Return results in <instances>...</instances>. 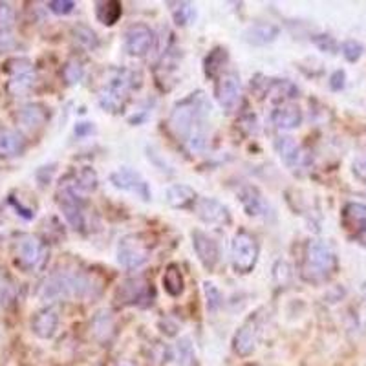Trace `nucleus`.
Returning <instances> with one entry per match:
<instances>
[{
	"mask_svg": "<svg viewBox=\"0 0 366 366\" xmlns=\"http://www.w3.org/2000/svg\"><path fill=\"white\" fill-rule=\"evenodd\" d=\"M211 103L203 92L185 97L174 106L169 117V126L178 140L189 143L191 150H202L207 141V117Z\"/></svg>",
	"mask_w": 366,
	"mask_h": 366,
	"instance_id": "1",
	"label": "nucleus"
},
{
	"mask_svg": "<svg viewBox=\"0 0 366 366\" xmlns=\"http://www.w3.org/2000/svg\"><path fill=\"white\" fill-rule=\"evenodd\" d=\"M337 271V256L323 240H309L304 249V261L300 273L306 282L312 284H323L332 279V274Z\"/></svg>",
	"mask_w": 366,
	"mask_h": 366,
	"instance_id": "2",
	"label": "nucleus"
},
{
	"mask_svg": "<svg viewBox=\"0 0 366 366\" xmlns=\"http://www.w3.org/2000/svg\"><path fill=\"white\" fill-rule=\"evenodd\" d=\"M94 295V282L81 273H55L44 280L39 289L43 300L85 299Z\"/></svg>",
	"mask_w": 366,
	"mask_h": 366,
	"instance_id": "3",
	"label": "nucleus"
},
{
	"mask_svg": "<svg viewBox=\"0 0 366 366\" xmlns=\"http://www.w3.org/2000/svg\"><path fill=\"white\" fill-rule=\"evenodd\" d=\"M258 242L246 231L236 233L231 244V262L236 273L247 274L255 270L258 261Z\"/></svg>",
	"mask_w": 366,
	"mask_h": 366,
	"instance_id": "4",
	"label": "nucleus"
},
{
	"mask_svg": "<svg viewBox=\"0 0 366 366\" xmlns=\"http://www.w3.org/2000/svg\"><path fill=\"white\" fill-rule=\"evenodd\" d=\"M150 258V244L143 235H126L117 246V262L126 270L141 268Z\"/></svg>",
	"mask_w": 366,
	"mask_h": 366,
	"instance_id": "5",
	"label": "nucleus"
},
{
	"mask_svg": "<svg viewBox=\"0 0 366 366\" xmlns=\"http://www.w3.org/2000/svg\"><path fill=\"white\" fill-rule=\"evenodd\" d=\"M44 256H46V247H44V244L37 236L24 235L17 240V246H15V258H17V264H19L22 270L29 271L39 268L44 262Z\"/></svg>",
	"mask_w": 366,
	"mask_h": 366,
	"instance_id": "6",
	"label": "nucleus"
},
{
	"mask_svg": "<svg viewBox=\"0 0 366 366\" xmlns=\"http://www.w3.org/2000/svg\"><path fill=\"white\" fill-rule=\"evenodd\" d=\"M110 182L116 189H121V191L136 194V196L141 198L143 202H149L150 198H152L149 183L141 178L140 173H136V170L129 169V167H121V169H117L116 173H112Z\"/></svg>",
	"mask_w": 366,
	"mask_h": 366,
	"instance_id": "7",
	"label": "nucleus"
},
{
	"mask_svg": "<svg viewBox=\"0 0 366 366\" xmlns=\"http://www.w3.org/2000/svg\"><path fill=\"white\" fill-rule=\"evenodd\" d=\"M152 284L147 280L138 277V279H126L123 284L117 288L116 299L123 306H143L149 302L150 295H152Z\"/></svg>",
	"mask_w": 366,
	"mask_h": 366,
	"instance_id": "8",
	"label": "nucleus"
},
{
	"mask_svg": "<svg viewBox=\"0 0 366 366\" xmlns=\"http://www.w3.org/2000/svg\"><path fill=\"white\" fill-rule=\"evenodd\" d=\"M154 31L147 24H132L125 34V50L134 57H143L154 46Z\"/></svg>",
	"mask_w": 366,
	"mask_h": 366,
	"instance_id": "9",
	"label": "nucleus"
},
{
	"mask_svg": "<svg viewBox=\"0 0 366 366\" xmlns=\"http://www.w3.org/2000/svg\"><path fill=\"white\" fill-rule=\"evenodd\" d=\"M193 247L196 251L198 261L202 262L205 270L212 271L217 268L220 262V246L212 236L196 229V231H193Z\"/></svg>",
	"mask_w": 366,
	"mask_h": 366,
	"instance_id": "10",
	"label": "nucleus"
},
{
	"mask_svg": "<svg viewBox=\"0 0 366 366\" xmlns=\"http://www.w3.org/2000/svg\"><path fill=\"white\" fill-rule=\"evenodd\" d=\"M198 218L207 226H229L231 224V212L214 198H200L196 202Z\"/></svg>",
	"mask_w": 366,
	"mask_h": 366,
	"instance_id": "11",
	"label": "nucleus"
},
{
	"mask_svg": "<svg viewBox=\"0 0 366 366\" xmlns=\"http://www.w3.org/2000/svg\"><path fill=\"white\" fill-rule=\"evenodd\" d=\"M59 205H61V211H63L64 218L68 220V224L73 227V229H79L81 231L85 227V203L79 198L78 193H73L72 189L64 187L61 193H59Z\"/></svg>",
	"mask_w": 366,
	"mask_h": 366,
	"instance_id": "12",
	"label": "nucleus"
},
{
	"mask_svg": "<svg viewBox=\"0 0 366 366\" xmlns=\"http://www.w3.org/2000/svg\"><path fill=\"white\" fill-rule=\"evenodd\" d=\"M214 94H217V99L222 108L233 110L238 105V101H240V78L236 73H226V75H222V78L218 79L217 92Z\"/></svg>",
	"mask_w": 366,
	"mask_h": 366,
	"instance_id": "13",
	"label": "nucleus"
},
{
	"mask_svg": "<svg viewBox=\"0 0 366 366\" xmlns=\"http://www.w3.org/2000/svg\"><path fill=\"white\" fill-rule=\"evenodd\" d=\"M238 196H240L242 207H244V211H246L249 217L265 218L271 212L270 203H268V200L264 198V194L256 187H253V185H244V187L238 191Z\"/></svg>",
	"mask_w": 366,
	"mask_h": 366,
	"instance_id": "14",
	"label": "nucleus"
},
{
	"mask_svg": "<svg viewBox=\"0 0 366 366\" xmlns=\"http://www.w3.org/2000/svg\"><path fill=\"white\" fill-rule=\"evenodd\" d=\"M274 149L288 169H299L306 161V152L293 138H279L274 141Z\"/></svg>",
	"mask_w": 366,
	"mask_h": 366,
	"instance_id": "15",
	"label": "nucleus"
},
{
	"mask_svg": "<svg viewBox=\"0 0 366 366\" xmlns=\"http://www.w3.org/2000/svg\"><path fill=\"white\" fill-rule=\"evenodd\" d=\"M256 342H258V337H256V324L251 319V321L242 324L240 330L235 333V337H233V350H235L236 356L249 357L256 350Z\"/></svg>",
	"mask_w": 366,
	"mask_h": 366,
	"instance_id": "16",
	"label": "nucleus"
},
{
	"mask_svg": "<svg viewBox=\"0 0 366 366\" xmlns=\"http://www.w3.org/2000/svg\"><path fill=\"white\" fill-rule=\"evenodd\" d=\"M59 314L53 308H44L31 319V332L41 339H52L57 332Z\"/></svg>",
	"mask_w": 366,
	"mask_h": 366,
	"instance_id": "17",
	"label": "nucleus"
},
{
	"mask_svg": "<svg viewBox=\"0 0 366 366\" xmlns=\"http://www.w3.org/2000/svg\"><path fill=\"white\" fill-rule=\"evenodd\" d=\"M280 28L273 22H256L244 31V41L253 46H265V44L277 41Z\"/></svg>",
	"mask_w": 366,
	"mask_h": 366,
	"instance_id": "18",
	"label": "nucleus"
},
{
	"mask_svg": "<svg viewBox=\"0 0 366 366\" xmlns=\"http://www.w3.org/2000/svg\"><path fill=\"white\" fill-rule=\"evenodd\" d=\"M26 149V140L13 129H0V158H15Z\"/></svg>",
	"mask_w": 366,
	"mask_h": 366,
	"instance_id": "19",
	"label": "nucleus"
},
{
	"mask_svg": "<svg viewBox=\"0 0 366 366\" xmlns=\"http://www.w3.org/2000/svg\"><path fill=\"white\" fill-rule=\"evenodd\" d=\"M271 119L280 131H293L302 123V110L297 105H282L273 112Z\"/></svg>",
	"mask_w": 366,
	"mask_h": 366,
	"instance_id": "20",
	"label": "nucleus"
},
{
	"mask_svg": "<svg viewBox=\"0 0 366 366\" xmlns=\"http://www.w3.org/2000/svg\"><path fill=\"white\" fill-rule=\"evenodd\" d=\"M17 119L26 129H39L48 121V110H46V106L39 105V103H29L20 108Z\"/></svg>",
	"mask_w": 366,
	"mask_h": 366,
	"instance_id": "21",
	"label": "nucleus"
},
{
	"mask_svg": "<svg viewBox=\"0 0 366 366\" xmlns=\"http://www.w3.org/2000/svg\"><path fill=\"white\" fill-rule=\"evenodd\" d=\"M167 202L174 209H187L198 202L196 191L193 187H189V185H183V183L170 185L167 189Z\"/></svg>",
	"mask_w": 366,
	"mask_h": 366,
	"instance_id": "22",
	"label": "nucleus"
},
{
	"mask_svg": "<svg viewBox=\"0 0 366 366\" xmlns=\"http://www.w3.org/2000/svg\"><path fill=\"white\" fill-rule=\"evenodd\" d=\"M342 222L348 229H353V231H363L366 229V205L365 203H356L350 202L344 205V211H342Z\"/></svg>",
	"mask_w": 366,
	"mask_h": 366,
	"instance_id": "23",
	"label": "nucleus"
},
{
	"mask_svg": "<svg viewBox=\"0 0 366 366\" xmlns=\"http://www.w3.org/2000/svg\"><path fill=\"white\" fill-rule=\"evenodd\" d=\"M123 13V6L117 0H106V2H99L96 10L97 20L105 26H114L117 20L121 19Z\"/></svg>",
	"mask_w": 366,
	"mask_h": 366,
	"instance_id": "24",
	"label": "nucleus"
},
{
	"mask_svg": "<svg viewBox=\"0 0 366 366\" xmlns=\"http://www.w3.org/2000/svg\"><path fill=\"white\" fill-rule=\"evenodd\" d=\"M227 59H229V53L226 48H214L212 52H209V55L203 61V70H205V75L211 79L218 78L222 73L224 66H226Z\"/></svg>",
	"mask_w": 366,
	"mask_h": 366,
	"instance_id": "25",
	"label": "nucleus"
},
{
	"mask_svg": "<svg viewBox=\"0 0 366 366\" xmlns=\"http://www.w3.org/2000/svg\"><path fill=\"white\" fill-rule=\"evenodd\" d=\"M163 288L170 297H180L185 289V280H183L182 270L180 265L170 264L163 274Z\"/></svg>",
	"mask_w": 366,
	"mask_h": 366,
	"instance_id": "26",
	"label": "nucleus"
},
{
	"mask_svg": "<svg viewBox=\"0 0 366 366\" xmlns=\"http://www.w3.org/2000/svg\"><path fill=\"white\" fill-rule=\"evenodd\" d=\"M97 187V174L92 169H81L75 174V182H73L72 189L73 193H90V191H96Z\"/></svg>",
	"mask_w": 366,
	"mask_h": 366,
	"instance_id": "27",
	"label": "nucleus"
},
{
	"mask_svg": "<svg viewBox=\"0 0 366 366\" xmlns=\"http://www.w3.org/2000/svg\"><path fill=\"white\" fill-rule=\"evenodd\" d=\"M173 8V19L178 26H189L196 19V8L191 2H178V4H170Z\"/></svg>",
	"mask_w": 366,
	"mask_h": 366,
	"instance_id": "28",
	"label": "nucleus"
},
{
	"mask_svg": "<svg viewBox=\"0 0 366 366\" xmlns=\"http://www.w3.org/2000/svg\"><path fill=\"white\" fill-rule=\"evenodd\" d=\"M92 330H94V335L99 341H106V339L110 337L112 330H114V321H112L110 314L108 312L97 314V317L94 319V324H92Z\"/></svg>",
	"mask_w": 366,
	"mask_h": 366,
	"instance_id": "29",
	"label": "nucleus"
},
{
	"mask_svg": "<svg viewBox=\"0 0 366 366\" xmlns=\"http://www.w3.org/2000/svg\"><path fill=\"white\" fill-rule=\"evenodd\" d=\"M73 31V39L78 41L79 44H82L85 48L88 50H96L99 46V41H97L96 31L85 24H78L72 29Z\"/></svg>",
	"mask_w": 366,
	"mask_h": 366,
	"instance_id": "30",
	"label": "nucleus"
},
{
	"mask_svg": "<svg viewBox=\"0 0 366 366\" xmlns=\"http://www.w3.org/2000/svg\"><path fill=\"white\" fill-rule=\"evenodd\" d=\"M4 72L10 73L11 78H19V75H26V73H34V64L26 57H13L6 61Z\"/></svg>",
	"mask_w": 366,
	"mask_h": 366,
	"instance_id": "31",
	"label": "nucleus"
},
{
	"mask_svg": "<svg viewBox=\"0 0 366 366\" xmlns=\"http://www.w3.org/2000/svg\"><path fill=\"white\" fill-rule=\"evenodd\" d=\"M35 85V73H26V75H19V78H11L8 81V92L11 96H22Z\"/></svg>",
	"mask_w": 366,
	"mask_h": 366,
	"instance_id": "32",
	"label": "nucleus"
},
{
	"mask_svg": "<svg viewBox=\"0 0 366 366\" xmlns=\"http://www.w3.org/2000/svg\"><path fill=\"white\" fill-rule=\"evenodd\" d=\"M203 293H205V300H207V309L211 314L218 312L224 304L222 291L212 284V282H203Z\"/></svg>",
	"mask_w": 366,
	"mask_h": 366,
	"instance_id": "33",
	"label": "nucleus"
},
{
	"mask_svg": "<svg viewBox=\"0 0 366 366\" xmlns=\"http://www.w3.org/2000/svg\"><path fill=\"white\" fill-rule=\"evenodd\" d=\"M82 75H85V68L78 59H70L63 66V79L66 81V85H78V82H81Z\"/></svg>",
	"mask_w": 366,
	"mask_h": 366,
	"instance_id": "34",
	"label": "nucleus"
},
{
	"mask_svg": "<svg viewBox=\"0 0 366 366\" xmlns=\"http://www.w3.org/2000/svg\"><path fill=\"white\" fill-rule=\"evenodd\" d=\"M363 52H365V46H363L359 41H346V43L342 44V55L346 59L348 63H357L359 59H361Z\"/></svg>",
	"mask_w": 366,
	"mask_h": 366,
	"instance_id": "35",
	"label": "nucleus"
},
{
	"mask_svg": "<svg viewBox=\"0 0 366 366\" xmlns=\"http://www.w3.org/2000/svg\"><path fill=\"white\" fill-rule=\"evenodd\" d=\"M176 350H178V359H180V363H182V366L193 365L196 357H194L193 344H191V341H189V339H182V341L178 342Z\"/></svg>",
	"mask_w": 366,
	"mask_h": 366,
	"instance_id": "36",
	"label": "nucleus"
},
{
	"mask_svg": "<svg viewBox=\"0 0 366 366\" xmlns=\"http://www.w3.org/2000/svg\"><path fill=\"white\" fill-rule=\"evenodd\" d=\"M15 22V10L10 2H0V31L10 29Z\"/></svg>",
	"mask_w": 366,
	"mask_h": 366,
	"instance_id": "37",
	"label": "nucleus"
},
{
	"mask_svg": "<svg viewBox=\"0 0 366 366\" xmlns=\"http://www.w3.org/2000/svg\"><path fill=\"white\" fill-rule=\"evenodd\" d=\"M314 43L321 52H326V53L337 52V41L333 39L332 35H315Z\"/></svg>",
	"mask_w": 366,
	"mask_h": 366,
	"instance_id": "38",
	"label": "nucleus"
},
{
	"mask_svg": "<svg viewBox=\"0 0 366 366\" xmlns=\"http://www.w3.org/2000/svg\"><path fill=\"white\" fill-rule=\"evenodd\" d=\"M48 8L55 15H70L75 10V2H72V0H53V2H48Z\"/></svg>",
	"mask_w": 366,
	"mask_h": 366,
	"instance_id": "39",
	"label": "nucleus"
},
{
	"mask_svg": "<svg viewBox=\"0 0 366 366\" xmlns=\"http://www.w3.org/2000/svg\"><path fill=\"white\" fill-rule=\"evenodd\" d=\"M15 299V289L11 286L10 280L0 279V304L2 306H8L11 304V300Z\"/></svg>",
	"mask_w": 366,
	"mask_h": 366,
	"instance_id": "40",
	"label": "nucleus"
},
{
	"mask_svg": "<svg viewBox=\"0 0 366 366\" xmlns=\"http://www.w3.org/2000/svg\"><path fill=\"white\" fill-rule=\"evenodd\" d=\"M344 87H346V73L342 70H335L330 78V88L333 92H341Z\"/></svg>",
	"mask_w": 366,
	"mask_h": 366,
	"instance_id": "41",
	"label": "nucleus"
},
{
	"mask_svg": "<svg viewBox=\"0 0 366 366\" xmlns=\"http://www.w3.org/2000/svg\"><path fill=\"white\" fill-rule=\"evenodd\" d=\"M353 173L357 174V178H361L366 182V156L356 159V163H353Z\"/></svg>",
	"mask_w": 366,
	"mask_h": 366,
	"instance_id": "42",
	"label": "nucleus"
},
{
	"mask_svg": "<svg viewBox=\"0 0 366 366\" xmlns=\"http://www.w3.org/2000/svg\"><path fill=\"white\" fill-rule=\"evenodd\" d=\"M92 132H94L92 123H79V125L75 126V134L78 136H87V134H92Z\"/></svg>",
	"mask_w": 366,
	"mask_h": 366,
	"instance_id": "43",
	"label": "nucleus"
},
{
	"mask_svg": "<svg viewBox=\"0 0 366 366\" xmlns=\"http://www.w3.org/2000/svg\"><path fill=\"white\" fill-rule=\"evenodd\" d=\"M356 238H357V242H359V244H361V246H365V247H366V229H363V231L357 233Z\"/></svg>",
	"mask_w": 366,
	"mask_h": 366,
	"instance_id": "44",
	"label": "nucleus"
}]
</instances>
